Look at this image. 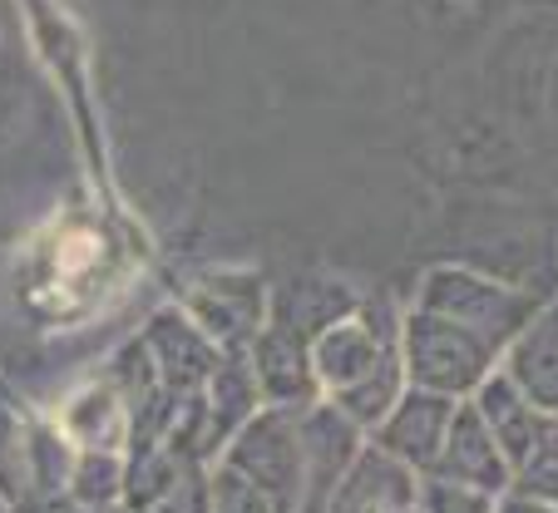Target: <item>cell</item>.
<instances>
[{
	"label": "cell",
	"mask_w": 558,
	"mask_h": 513,
	"mask_svg": "<svg viewBox=\"0 0 558 513\" xmlns=\"http://www.w3.org/2000/svg\"><path fill=\"white\" fill-rule=\"evenodd\" d=\"M396 346H401L405 386L430 390V395H445V400H470L474 390L485 386V376H495L499 356H505L495 341H485L480 331L450 321V316L430 312V306H411L401 316Z\"/></svg>",
	"instance_id": "cell-1"
},
{
	"label": "cell",
	"mask_w": 558,
	"mask_h": 513,
	"mask_svg": "<svg viewBox=\"0 0 558 513\" xmlns=\"http://www.w3.org/2000/svg\"><path fill=\"white\" fill-rule=\"evenodd\" d=\"M228 469L253 479L277 513H296L302 503V479H306V444H302V405H263L247 415L228 440L222 454Z\"/></svg>",
	"instance_id": "cell-2"
},
{
	"label": "cell",
	"mask_w": 558,
	"mask_h": 513,
	"mask_svg": "<svg viewBox=\"0 0 558 513\" xmlns=\"http://www.w3.org/2000/svg\"><path fill=\"white\" fill-rule=\"evenodd\" d=\"M415 306H430V312L470 326V331H480L485 341H495V346L505 351L519 335V326L538 312V296H524L505 282H489L485 272L445 262V267H430V272H425L421 302Z\"/></svg>",
	"instance_id": "cell-3"
},
{
	"label": "cell",
	"mask_w": 558,
	"mask_h": 513,
	"mask_svg": "<svg viewBox=\"0 0 558 513\" xmlns=\"http://www.w3.org/2000/svg\"><path fill=\"white\" fill-rule=\"evenodd\" d=\"M396 331L401 326H380V306L356 302V312L331 321L327 331L312 341V380H316V395H341L351 390L356 380H366L380 361L396 356Z\"/></svg>",
	"instance_id": "cell-4"
},
{
	"label": "cell",
	"mask_w": 558,
	"mask_h": 513,
	"mask_svg": "<svg viewBox=\"0 0 558 513\" xmlns=\"http://www.w3.org/2000/svg\"><path fill=\"white\" fill-rule=\"evenodd\" d=\"M430 479L454 484V489H470V493H489V499H499V493L509 489V460H505V450L495 444L489 425L480 419V410H474L470 400L454 405L450 430H445V444H440V454H435Z\"/></svg>",
	"instance_id": "cell-5"
},
{
	"label": "cell",
	"mask_w": 558,
	"mask_h": 513,
	"mask_svg": "<svg viewBox=\"0 0 558 513\" xmlns=\"http://www.w3.org/2000/svg\"><path fill=\"white\" fill-rule=\"evenodd\" d=\"M454 405H460V400H445V395H430V390L405 386V395L390 405V415L380 419L366 440L376 444V450H386L390 460H401L411 474L430 479L435 454H440V444H445Z\"/></svg>",
	"instance_id": "cell-6"
},
{
	"label": "cell",
	"mask_w": 558,
	"mask_h": 513,
	"mask_svg": "<svg viewBox=\"0 0 558 513\" xmlns=\"http://www.w3.org/2000/svg\"><path fill=\"white\" fill-rule=\"evenodd\" d=\"M415 493H421V474H411L401 460H390L366 440L322 513H411Z\"/></svg>",
	"instance_id": "cell-7"
},
{
	"label": "cell",
	"mask_w": 558,
	"mask_h": 513,
	"mask_svg": "<svg viewBox=\"0 0 558 513\" xmlns=\"http://www.w3.org/2000/svg\"><path fill=\"white\" fill-rule=\"evenodd\" d=\"M193 316H198L203 335L218 341L222 351H243L253 346V335L267 326V286L257 277H213L193 296Z\"/></svg>",
	"instance_id": "cell-8"
},
{
	"label": "cell",
	"mask_w": 558,
	"mask_h": 513,
	"mask_svg": "<svg viewBox=\"0 0 558 513\" xmlns=\"http://www.w3.org/2000/svg\"><path fill=\"white\" fill-rule=\"evenodd\" d=\"M499 370H505L544 415L558 419V302H538V312L519 326V335L505 346Z\"/></svg>",
	"instance_id": "cell-9"
},
{
	"label": "cell",
	"mask_w": 558,
	"mask_h": 513,
	"mask_svg": "<svg viewBox=\"0 0 558 513\" xmlns=\"http://www.w3.org/2000/svg\"><path fill=\"white\" fill-rule=\"evenodd\" d=\"M470 405L480 410V419L489 425V435H495V444L505 450L509 469L524 464L529 454L548 440V430H554V415H544V410H538L534 400L505 376V370L485 376V386L470 395Z\"/></svg>",
	"instance_id": "cell-10"
},
{
	"label": "cell",
	"mask_w": 558,
	"mask_h": 513,
	"mask_svg": "<svg viewBox=\"0 0 558 513\" xmlns=\"http://www.w3.org/2000/svg\"><path fill=\"white\" fill-rule=\"evenodd\" d=\"M351 312H356V292L341 282H327V277H296L292 286L267 296V326L296 335L306 346H312L331 321H341V316H351Z\"/></svg>",
	"instance_id": "cell-11"
},
{
	"label": "cell",
	"mask_w": 558,
	"mask_h": 513,
	"mask_svg": "<svg viewBox=\"0 0 558 513\" xmlns=\"http://www.w3.org/2000/svg\"><path fill=\"white\" fill-rule=\"evenodd\" d=\"M148 346H154L158 376L169 380L173 395H198V390L208 386V376L218 370V361H222L208 335L193 331V326H183L179 316H158Z\"/></svg>",
	"instance_id": "cell-12"
},
{
	"label": "cell",
	"mask_w": 558,
	"mask_h": 513,
	"mask_svg": "<svg viewBox=\"0 0 558 513\" xmlns=\"http://www.w3.org/2000/svg\"><path fill=\"white\" fill-rule=\"evenodd\" d=\"M514 499H534V503H558V440L548 430V440L529 454L524 464L509 469V489Z\"/></svg>",
	"instance_id": "cell-13"
},
{
	"label": "cell",
	"mask_w": 558,
	"mask_h": 513,
	"mask_svg": "<svg viewBox=\"0 0 558 513\" xmlns=\"http://www.w3.org/2000/svg\"><path fill=\"white\" fill-rule=\"evenodd\" d=\"M208 513H277V503L257 489L253 479H243L238 469L218 464L208 474Z\"/></svg>",
	"instance_id": "cell-14"
},
{
	"label": "cell",
	"mask_w": 558,
	"mask_h": 513,
	"mask_svg": "<svg viewBox=\"0 0 558 513\" xmlns=\"http://www.w3.org/2000/svg\"><path fill=\"white\" fill-rule=\"evenodd\" d=\"M415 513H495V499L489 493L454 489V484H440V479H421Z\"/></svg>",
	"instance_id": "cell-15"
},
{
	"label": "cell",
	"mask_w": 558,
	"mask_h": 513,
	"mask_svg": "<svg viewBox=\"0 0 558 513\" xmlns=\"http://www.w3.org/2000/svg\"><path fill=\"white\" fill-rule=\"evenodd\" d=\"M495 513H558V503H534V499H514V493H499Z\"/></svg>",
	"instance_id": "cell-16"
},
{
	"label": "cell",
	"mask_w": 558,
	"mask_h": 513,
	"mask_svg": "<svg viewBox=\"0 0 558 513\" xmlns=\"http://www.w3.org/2000/svg\"><path fill=\"white\" fill-rule=\"evenodd\" d=\"M554 440H558V419H554Z\"/></svg>",
	"instance_id": "cell-17"
},
{
	"label": "cell",
	"mask_w": 558,
	"mask_h": 513,
	"mask_svg": "<svg viewBox=\"0 0 558 513\" xmlns=\"http://www.w3.org/2000/svg\"><path fill=\"white\" fill-rule=\"evenodd\" d=\"M411 513H415V509H411Z\"/></svg>",
	"instance_id": "cell-18"
}]
</instances>
